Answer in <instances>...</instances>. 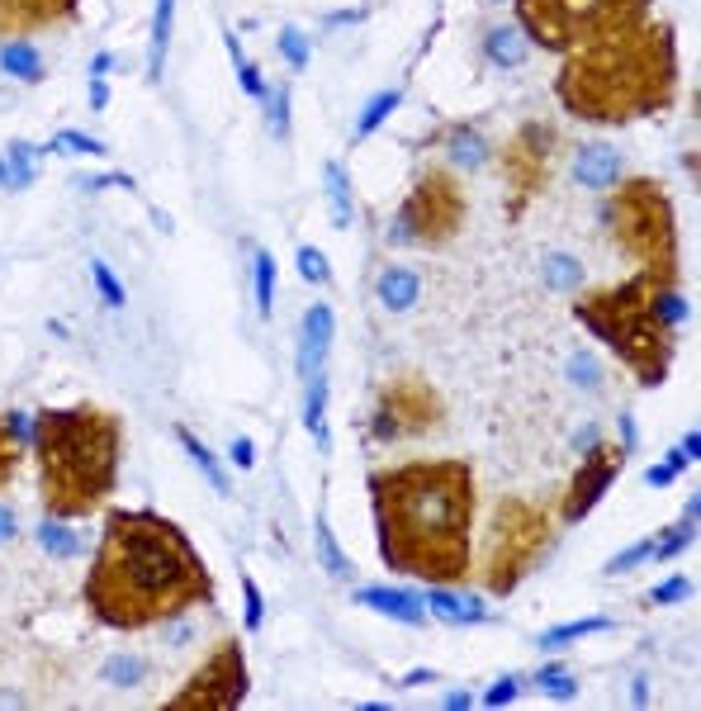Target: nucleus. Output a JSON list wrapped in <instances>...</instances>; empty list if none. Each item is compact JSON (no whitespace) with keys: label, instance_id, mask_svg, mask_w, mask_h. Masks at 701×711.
<instances>
[{"label":"nucleus","instance_id":"nucleus-1","mask_svg":"<svg viewBox=\"0 0 701 711\" xmlns=\"http://www.w3.org/2000/svg\"><path fill=\"white\" fill-rule=\"evenodd\" d=\"M86 612L109 631H152L214 602V574L185 531L152 508H114L81 584Z\"/></svg>","mask_w":701,"mask_h":711},{"label":"nucleus","instance_id":"nucleus-2","mask_svg":"<svg viewBox=\"0 0 701 711\" xmlns=\"http://www.w3.org/2000/svg\"><path fill=\"white\" fill-rule=\"evenodd\" d=\"M379 560L398 579L465 584L474 560V470L465 460H403L370 470Z\"/></svg>","mask_w":701,"mask_h":711},{"label":"nucleus","instance_id":"nucleus-3","mask_svg":"<svg viewBox=\"0 0 701 711\" xmlns=\"http://www.w3.org/2000/svg\"><path fill=\"white\" fill-rule=\"evenodd\" d=\"M555 100L583 124H630L673 110L678 100V34L668 19H640L564 57Z\"/></svg>","mask_w":701,"mask_h":711},{"label":"nucleus","instance_id":"nucleus-4","mask_svg":"<svg viewBox=\"0 0 701 711\" xmlns=\"http://www.w3.org/2000/svg\"><path fill=\"white\" fill-rule=\"evenodd\" d=\"M38 460V493L43 512L62 522H81L109 503L119 484V456H124V418L100 403L76 408H43L29 422Z\"/></svg>","mask_w":701,"mask_h":711},{"label":"nucleus","instance_id":"nucleus-5","mask_svg":"<svg viewBox=\"0 0 701 711\" xmlns=\"http://www.w3.org/2000/svg\"><path fill=\"white\" fill-rule=\"evenodd\" d=\"M664 290H673V285L635 271L621 285L588 290L574 304V318L597 342H607V351L635 375L640 389H659L673 370V356H678L673 328L659 318V294Z\"/></svg>","mask_w":701,"mask_h":711},{"label":"nucleus","instance_id":"nucleus-6","mask_svg":"<svg viewBox=\"0 0 701 711\" xmlns=\"http://www.w3.org/2000/svg\"><path fill=\"white\" fill-rule=\"evenodd\" d=\"M602 223L612 233L616 252L635 261V271L678 285L683 256H678V214L659 176H630L616 181L602 200Z\"/></svg>","mask_w":701,"mask_h":711},{"label":"nucleus","instance_id":"nucleus-7","mask_svg":"<svg viewBox=\"0 0 701 711\" xmlns=\"http://www.w3.org/2000/svg\"><path fill=\"white\" fill-rule=\"evenodd\" d=\"M555 550V517L545 503L526 493H507L488 517V541L479 560V579L493 598H512L517 588L545 565V555Z\"/></svg>","mask_w":701,"mask_h":711},{"label":"nucleus","instance_id":"nucleus-8","mask_svg":"<svg viewBox=\"0 0 701 711\" xmlns=\"http://www.w3.org/2000/svg\"><path fill=\"white\" fill-rule=\"evenodd\" d=\"M512 10H517V29L526 34V43L569 57L597 38L649 19L654 0H512Z\"/></svg>","mask_w":701,"mask_h":711},{"label":"nucleus","instance_id":"nucleus-9","mask_svg":"<svg viewBox=\"0 0 701 711\" xmlns=\"http://www.w3.org/2000/svg\"><path fill=\"white\" fill-rule=\"evenodd\" d=\"M465 219L469 195L460 176L450 166H427L398 204L389 242H398V247H446L450 237H460Z\"/></svg>","mask_w":701,"mask_h":711},{"label":"nucleus","instance_id":"nucleus-10","mask_svg":"<svg viewBox=\"0 0 701 711\" xmlns=\"http://www.w3.org/2000/svg\"><path fill=\"white\" fill-rule=\"evenodd\" d=\"M555 152H559V133H555V124H545V119L522 124L503 147H498V176H503L507 219L512 223L522 219L526 209H531V200L550 185Z\"/></svg>","mask_w":701,"mask_h":711},{"label":"nucleus","instance_id":"nucleus-11","mask_svg":"<svg viewBox=\"0 0 701 711\" xmlns=\"http://www.w3.org/2000/svg\"><path fill=\"white\" fill-rule=\"evenodd\" d=\"M441 413L446 403L436 394V384L427 375H389L379 384L375 394V413H370V437L375 441H413V437H427L441 427Z\"/></svg>","mask_w":701,"mask_h":711},{"label":"nucleus","instance_id":"nucleus-12","mask_svg":"<svg viewBox=\"0 0 701 711\" xmlns=\"http://www.w3.org/2000/svg\"><path fill=\"white\" fill-rule=\"evenodd\" d=\"M247 688H252L247 655H242V645L228 636L204 655V664L185 678L180 693L166 697V711H237L247 702Z\"/></svg>","mask_w":701,"mask_h":711},{"label":"nucleus","instance_id":"nucleus-13","mask_svg":"<svg viewBox=\"0 0 701 711\" xmlns=\"http://www.w3.org/2000/svg\"><path fill=\"white\" fill-rule=\"evenodd\" d=\"M626 446H612V441H597V446H588V456L578 460V470L569 474V489H564V498H559V517L574 527V522H583L588 512L607 498V489L616 484V474L626 470Z\"/></svg>","mask_w":701,"mask_h":711},{"label":"nucleus","instance_id":"nucleus-14","mask_svg":"<svg viewBox=\"0 0 701 711\" xmlns=\"http://www.w3.org/2000/svg\"><path fill=\"white\" fill-rule=\"evenodd\" d=\"M86 0H0V38H29L81 15Z\"/></svg>","mask_w":701,"mask_h":711},{"label":"nucleus","instance_id":"nucleus-15","mask_svg":"<svg viewBox=\"0 0 701 711\" xmlns=\"http://www.w3.org/2000/svg\"><path fill=\"white\" fill-rule=\"evenodd\" d=\"M332 304H308L304 323H299V380L327 370V351H332Z\"/></svg>","mask_w":701,"mask_h":711},{"label":"nucleus","instance_id":"nucleus-16","mask_svg":"<svg viewBox=\"0 0 701 711\" xmlns=\"http://www.w3.org/2000/svg\"><path fill=\"white\" fill-rule=\"evenodd\" d=\"M356 602L370 607L379 617L389 621H403V626H427V607L417 593H403V588H384V584H370V588H356Z\"/></svg>","mask_w":701,"mask_h":711},{"label":"nucleus","instance_id":"nucleus-17","mask_svg":"<svg viewBox=\"0 0 701 711\" xmlns=\"http://www.w3.org/2000/svg\"><path fill=\"white\" fill-rule=\"evenodd\" d=\"M574 181L583 190H612L621 181V152L607 143H583L574 157Z\"/></svg>","mask_w":701,"mask_h":711},{"label":"nucleus","instance_id":"nucleus-18","mask_svg":"<svg viewBox=\"0 0 701 711\" xmlns=\"http://www.w3.org/2000/svg\"><path fill=\"white\" fill-rule=\"evenodd\" d=\"M422 607H427L432 617L450 621V626H479V621H488L484 602L465 598V593H455V584H432V593L422 598Z\"/></svg>","mask_w":701,"mask_h":711},{"label":"nucleus","instance_id":"nucleus-19","mask_svg":"<svg viewBox=\"0 0 701 711\" xmlns=\"http://www.w3.org/2000/svg\"><path fill=\"white\" fill-rule=\"evenodd\" d=\"M171 432H176L180 451H185V456H190V465H195V470L204 474V484H209V489H214V493H223V498H228V493H233V484H228V470H223V465H218V456H214V451H209V446H204V441H199L195 432H190V427H185V422H176V427H171Z\"/></svg>","mask_w":701,"mask_h":711},{"label":"nucleus","instance_id":"nucleus-20","mask_svg":"<svg viewBox=\"0 0 701 711\" xmlns=\"http://www.w3.org/2000/svg\"><path fill=\"white\" fill-rule=\"evenodd\" d=\"M441 138H446V157L460 166V171H479V166L488 162V152H493L488 138L474 124H450Z\"/></svg>","mask_w":701,"mask_h":711},{"label":"nucleus","instance_id":"nucleus-21","mask_svg":"<svg viewBox=\"0 0 701 711\" xmlns=\"http://www.w3.org/2000/svg\"><path fill=\"white\" fill-rule=\"evenodd\" d=\"M375 290H379V304L389 313H408L417 304V294H422V280H417V271H408V266H384Z\"/></svg>","mask_w":701,"mask_h":711},{"label":"nucleus","instance_id":"nucleus-22","mask_svg":"<svg viewBox=\"0 0 701 711\" xmlns=\"http://www.w3.org/2000/svg\"><path fill=\"white\" fill-rule=\"evenodd\" d=\"M171 29H176V0H152V48H147V76L152 81H162V72H166Z\"/></svg>","mask_w":701,"mask_h":711},{"label":"nucleus","instance_id":"nucleus-23","mask_svg":"<svg viewBox=\"0 0 701 711\" xmlns=\"http://www.w3.org/2000/svg\"><path fill=\"white\" fill-rule=\"evenodd\" d=\"M24 432H29L24 413H0V493L10 489L19 460H24Z\"/></svg>","mask_w":701,"mask_h":711},{"label":"nucleus","instance_id":"nucleus-24","mask_svg":"<svg viewBox=\"0 0 701 711\" xmlns=\"http://www.w3.org/2000/svg\"><path fill=\"white\" fill-rule=\"evenodd\" d=\"M0 72L34 86V81H43V53H38L29 38H5L0 43Z\"/></svg>","mask_w":701,"mask_h":711},{"label":"nucleus","instance_id":"nucleus-25","mask_svg":"<svg viewBox=\"0 0 701 711\" xmlns=\"http://www.w3.org/2000/svg\"><path fill=\"white\" fill-rule=\"evenodd\" d=\"M526 34L517 29V24H498V29H488L484 34V53L493 67H522L526 62Z\"/></svg>","mask_w":701,"mask_h":711},{"label":"nucleus","instance_id":"nucleus-26","mask_svg":"<svg viewBox=\"0 0 701 711\" xmlns=\"http://www.w3.org/2000/svg\"><path fill=\"white\" fill-rule=\"evenodd\" d=\"M602 631H612V617H583V621H564V626H550L545 636L536 640L540 655H559V650H569L574 640L583 636H602Z\"/></svg>","mask_w":701,"mask_h":711},{"label":"nucleus","instance_id":"nucleus-27","mask_svg":"<svg viewBox=\"0 0 701 711\" xmlns=\"http://www.w3.org/2000/svg\"><path fill=\"white\" fill-rule=\"evenodd\" d=\"M323 190H327V209H332V223H337V228H351V214H356V204H351V176H346L342 162H327V166H323Z\"/></svg>","mask_w":701,"mask_h":711},{"label":"nucleus","instance_id":"nucleus-28","mask_svg":"<svg viewBox=\"0 0 701 711\" xmlns=\"http://www.w3.org/2000/svg\"><path fill=\"white\" fill-rule=\"evenodd\" d=\"M304 427L327 451V370H318V375L304 380Z\"/></svg>","mask_w":701,"mask_h":711},{"label":"nucleus","instance_id":"nucleus-29","mask_svg":"<svg viewBox=\"0 0 701 711\" xmlns=\"http://www.w3.org/2000/svg\"><path fill=\"white\" fill-rule=\"evenodd\" d=\"M38 546L48 550V555H57V560H76L81 555V536L62 517H43L38 522Z\"/></svg>","mask_w":701,"mask_h":711},{"label":"nucleus","instance_id":"nucleus-30","mask_svg":"<svg viewBox=\"0 0 701 711\" xmlns=\"http://www.w3.org/2000/svg\"><path fill=\"white\" fill-rule=\"evenodd\" d=\"M398 100H403V91H379V95L365 100V110H360V119H356V143H365V138L398 110Z\"/></svg>","mask_w":701,"mask_h":711},{"label":"nucleus","instance_id":"nucleus-31","mask_svg":"<svg viewBox=\"0 0 701 711\" xmlns=\"http://www.w3.org/2000/svg\"><path fill=\"white\" fill-rule=\"evenodd\" d=\"M252 285H256V313L270 318V309H275V256L266 247L252 256Z\"/></svg>","mask_w":701,"mask_h":711},{"label":"nucleus","instance_id":"nucleus-32","mask_svg":"<svg viewBox=\"0 0 701 711\" xmlns=\"http://www.w3.org/2000/svg\"><path fill=\"white\" fill-rule=\"evenodd\" d=\"M313 541H318V560H323L327 574H332V579H351V560H346L342 546L332 541V527H327V517H318V522H313Z\"/></svg>","mask_w":701,"mask_h":711},{"label":"nucleus","instance_id":"nucleus-33","mask_svg":"<svg viewBox=\"0 0 701 711\" xmlns=\"http://www.w3.org/2000/svg\"><path fill=\"white\" fill-rule=\"evenodd\" d=\"M545 285H550V290H559V294L578 290V285H583V266H578L569 252H550V256H545Z\"/></svg>","mask_w":701,"mask_h":711},{"label":"nucleus","instance_id":"nucleus-34","mask_svg":"<svg viewBox=\"0 0 701 711\" xmlns=\"http://www.w3.org/2000/svg\"><path fill=\"white\" fill-rule=\"evenodd\" d=\"M223 43H228V57H233V67H237V81H242V91L252 95V100H266V81H261V67H256V62H247V53H242V43H237V34H223Z\"/></svg>","mask_w":701,"mask_h":711},{"label":"nucleus","instance_id":"nucleus-35","mask_svg":"<svg viewBox=\"0 0 701 711\" xmlns=\"http://www.w3.org/2000/svg\"><path fill=\"white\" fill-rule=\"evenodd\" d=\"M38 152H43V147L24 143V138H15V143L5 147V162H10V171H15V190H24V185H34V166H38Z\"/></svg>","mask_w":701,"mask_h":711},{"label":"nucleus","instance_id":"nucleus-36","mask_svg":"<svg viewBox=\"0 0 701 711\" xmlns=\"http://www.w3.org/2000/svg\"><path fill=\"white\" fill-rule=\"evenodd\" d=\"M531 683H536V688H545V693L555 697V702H574V693H578L574 674H569L564 664H545V669H540Z\"/></svg>","mask_w":701,"mask_h":711},{"label":"nucleus","instance_id":"nucleus-37","mask_svg":"<svg viewBox=\"0 0 701 711\" xmlns=\"http://www.w3.org/2000/svg\"><path fill=\"white\" fill-rule=\"evenodd\" d=\"M275 48H280V57H285V67L289 72H304L308 67V57H313V48H308V38L294 29V24H285L280 29V38H275Z\"/></svg>","mask_w":701,"mask_h":711},{"label":"nucleus","instance_id":"nucleus-38","mask_svg":"<svg viewBox=\"0 0 701 711\" xmlns=\"http://www.w3.org/2000/svg\"><path fill=\"white\" fill-rule=\"evenodd\" d=\"M654 546H659L654 536H645V541H635V546H626L621 555H612V560H607V574H630V569L649 565V560H654Z\"/></svg>","mask_w":701,"mask_h":711},{"label":"nucleus","instance_id":"nucleus-39","mask_svg":"<svg viewBox=\"0 0 701 711\" xmlns=\"http://www.w3.org/2000/svg\"><path fill=\"white\" fill-rule=\"evenodd\" d=\"M105 683H114V688H138L143 683V659H133V655H114L105 664Z\"/></svg>","mask_w":701,"mask_h":711},{"label":"nucleus","instance_id":"nucleus-40","mask_svg":"<svg viewBox=\"0 0 701 711\" xmlns=\"http://www.w3.org/2000/svg\"><path fill=\"white\" fill-rule=\"evenodd\" d=\"M53 152H72V157H105V143L90 138V133H76V128H62L53 138Z\"/></svg>","mask_w":701,"mask_h":711},{"label":"nucleus","instance_id":"nucleus-41","mask_svg":"<svg viewBox=\"0 0 701 711\" xmlns=\"http://www.w3.org/2000/svg\"><path fill=\"white\" fill-rule=\"evenodd\" d=\"M294 266H299V275H304L308 285H327L332 280V271H327V256L313 247V242H304L299 252H294Z\"/></svg>","mask_w":701,"mask_h":711},{"label":"nucleus","instance_id":"nucleus-42","mask_svg":"<svg viewBox=\"0 0 701 711\" xmlns=\"http://www.w3.org/2000/svg\"><path fill=\"white\" fill-rule=\"evenodd\" d=\"M90 280H95V290H100V299H105L109 309L124 304V285H119V275L109 271L105 261H90Z\"/></svg>","mask_w":701,"mask_h":711},{"label":"nucleus","instance_id":"nucleus-43","mask_svg":"<svg viewBox=\"0 0 701 711\" xmlns=\"http://www.w3.org/2000/svg\"><path fill=\"white\" fill-rule=\"evenodd\" d=\"M266 114H270V133L275 138H285L289 133V86H275V91H266Z\"/></svg>","mask_w":701,"mask_h":711},{"label":"nucleus","instance_id":"nucleus-44","mask_svg":"<svg viewBox=\"0 0 701 711\" xmlns=\"http://www.w3.org/2000/svg\"><path fill=\"white\" fill-rule=\"evenodd\" d=\"M692 536H697V527H692V522H683V527H673V531L664 536V541L654 546V560H673V555H683V550L692 546Z\"/></svg>","mask_w":701,"mask_h":711},{"label":"nucleus","instance_id":"nucleus-45","mask_svg":"<svg viewBox=\"0 0 701 711\" xmlns=\"http://www.w3.org/2000/svg\"><path fill=\"white\" fill-rule=\"evenodd\" d=\"M692 598V579H683V574H673V579H664V584L649 593V602H659V607H673V602Z\"/></svg>","mask_w":701,"mask_h":711},{"label":"nucleus","instance_id":"nucleus-46","mask_svg":"<svg viewBox=\"0 0 701 711\" xmlns=\"http://www.w3.org/2000/svg\"><path fill=\"white\" fill-rule=\"evenodd\" d=\"M242 602H247V631H261V621H266V602H261V588L252 584V574H242Z\"/></svg>","mask_w":701,"mask_h":711},{"label":"nucleus","instance_id":"nucleus-47","mask_svg":"<svg viewBox=\"0 0 701 711\" xmlns=\"http://www.w3.org/2000/svg\"><path fill=\"white\" fill-rule=\"evenodd\" d=\"M517 688H522L517 678H498V683L484 693V707H507V702H517Z\"/></svg>","mask_w":701,"mask_h":711},{"label":"nucleus","instance_id":"nucleus-48","mask_svg":"<svg viewBox=\"0 0 701 711\" xmlns=\"http://www.w3.org/2000/svg\"><path fill=\"white\" fill-rule=\"evenodd\" d=\"M569 375H574V380L583 384V389H593V384H597V365H593V356H583V351H578L574 361H569Z\"/></svg>","mask_w":701,"mask_h":711},{"label":"nucleus","instance_id":"nucleus-49","mask_svg":"<svg viewBox=\"0 0 701 711\" xmlns=\"http://www.w3.org/2000/svg\"><path fill=\"white\" fill-rule=\"evenodd\" d=\"M233 465H237V470H252V465H256L252 437H233Z\"/></svg>","mask_w":701,"mask_h":711},{"label":"nucleus","instance_id":"nucleus-50","mask_svg":"<svg viewBox=\"0 0 701 711\" xmlns=\"http://www.w3.org/2000/svg\"><path fill=\"white\" fill-rule=\"evenodd\" d=\"M86 190H114V185H119V190H133V181H128V176H86Z\"/></svg>","mask_w":701,"mask_h":711},{"label":"nucleus","instance_id":"nucleus-51","mask_svg":"<svg viewBox=\"0 0 701 711\" xmlns=\"http://www.w3.org/2000/svg\"><path fill=\"white\" fill-rule=\"evenodd\" d=\"M109 105V86L105 76H90V110H105Z\"/></svg>","mask_w":701,"mask_h":711},{"label":"nucleus","instance_id":"nucleus-52","mask_svg":"<svg viewBox=\"0 0 701 711\" xmlns=\"http://www.w3.org/2000/svg\"><path fill=\"white\" fill-rule=\"evenodd\" d=\"M465 707H474V697H469L465 688H455V693H446V711H465Z\"/></svg>","mask_w":701,"mask_h":711},{"label":"nucleus","instance_id":"nucleus-53","mask_svg":"<svg viewBox=\"0 0 701 711\" xmlns=\"http://www.w3.org/2000/svg\"><path fill=\"white\" fill-rule=\"evenodd\" d=\"M436 669H413V674H403V688H422V683H432Z\"/></svg>","mask_w":701,"mask_h":711},{"label":"nucleus","instance_id":"nucleus-54","mask_svg":"<svg viewBox=\"0 0 701 711\" xmlns=\"http://www.w3.org/2000/svg\"><path fill=\"white\" fill-rule=\"evenodd\" d=\"M621 446H635V418H630V413H621Z\"/></svg>","mask_w":701,"mask_h":711},{"label":"nucleus","instance_id":"nucleus-55","mask_svg":"<svg viewBox=\"0 0 701 711\" xmlns=\"http://www.w3.org/2000/svg\"><path fill=\"white\" fill-rule=\"evenodd\" d=\"M10 536H15V512L0 508V541H10Z\"/></svg>","mask_w":701,"mask_h":711},{"label":"nucleus","instance_id":"nucleus-56","mask_svg":"<svg viewBox=\"0 0 701 711\" xmlns=\"http://www.w3.org/2000/svg\"><path fill=\"white\" fill-rule=\"evenodd\" d=\"M678 451H683L687 460H697V451H701V437H697V432H687V437H683V446H678Z\"/></svg>","mask_w":701,"mask_h":711},{"label":"nucleus","instance_id":"nucleus-57","mask_svg":"<svg viewBox=\"0 0 701 711\" xmlns=\"http://www.w3.org/2000/svg\"><path fill=\"white\" fill-rule=\"evenodd\" d=\"M649 484H659V489L673 484V470H668V465H654V470H649Z\"/></svg>","mask_w":701,"mask_h":711},{"label":"nucleus","instance_id":"nucleus-58","mask_svg":"<svg viewBox=\"0 0 701 711\" xmlns=\"http://www.w3.org/2000/svg\"><path fill=\"white\" fill-rule=\"evenodd\" d=\"M630 697H635V707H645V702H649V683H645V678H635V688H630Z\"/></svg>","mask_w":701,"mask_h":711},{"label":"nucleus","instance_id":"nucleus-59","mask_svg":"<svg viewBox=\"0 0 701 711\" xmlns=\"http://www.w3.org/2000/svg\"><path fill=\"white\" fill-rule=\"evenodd\" d=\"M109 67H114V57H109V53H100V57H95V62H90V72H95V76H105Z\"/></svg>","mask_w":701,"mask_h":711},{"label":"nucleus","instance_id":"nucleus-60","mask_svg":"<svg viewBox=\"0 0 701 711\" xmlns=\"http://www.w3.org/2000/svg\"><path fill=\"white\" fill-rule=\"evenodd\" d=\"M5 185H15V171H10V162H5V152H0V190Z\"/></svg>","mask_w":701,"mask_h":711}]
</instances>
